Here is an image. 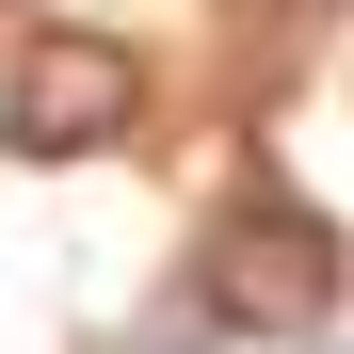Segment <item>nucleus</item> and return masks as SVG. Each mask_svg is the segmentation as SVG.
<instances>
[{
  "instance_id": "f257e3e1",
  "label": "nucleus",
  "mask_w": 354,
  "mask_h": 354,
  "mask_svg": "<svg viewBox=\"0 0 354 354\" xmlns=\"http://www.w3.org/2000/svg\"><path fill=\"white\" fill-rule=\"evenodd\" d=\"M338 225L306 209V194H242L194 242V306L225 322V338H306V322H338Z\"/></svg>"
},
{
  "instance_id": "f03ea898",
  "label": "nucleus",
  "mask_w": 354,
  "mask_h": 354,
  "mask_svg": "<svg viewBox=\"0 0 354 354\" xmlns=\"http://www.w3.org/2000/svg\"><path fill=\"white\" fill-rule=\"evenodd\" d=\"M129 113H145L129 32H81V17L17 32V65H0V145L17 161H97V145H129Z\"/></svg>"
}]
</instances>
